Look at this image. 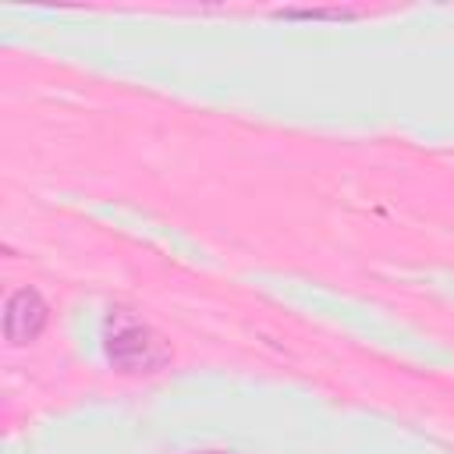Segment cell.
Listing matches in <instances>:
<instances>
[{"label":"cell","instance_id":"cell-2","mask_svg":"<svg viewBox=\"0 0 454 454\" xmlns=\"http://www.w3.org/2000/svg\"><path fill=\"white\" fill-rule=\"evenodd\" d=\"M50 319V305L35 287H18L4 305V337L14 348L32 344Z\"/></svg>","mask_w":454,"mask_h":454},{"label":"cell","instance_id":"cell-3","mask_svg":"<svg viewBox=\"0 0 454 454\" xmlns=\"http://www.w3.org/2000/svg\"><path fill=\"white\" fill-rule=\"evenodd\" d=\"M273 14L287 18V21H351V18H358L355 7H284Z\"/></svg>","mask_w":454,"mask_h":454},{"label":"cell","instance_id":"cell-4","mask_svg":"<svg viewBox=\"0 0 454 454\" xmlns=\"http://www.w3.org/2000/svg\"><path fill=\"white\" fill-rule=\"evenodd\" d=\"M199 454H227V450H199Z\"/></svg>","mask_w":454,"mask_h":454},{"label":"cell","instance_id":"cell-1","mask_svg":"<svg viewBox=\"0 0 454 454\" xmlns=\"http://www.w3.org/2000/svg\"><path fill=\"white\" fill-rule=\"evenodd\" d=\"M106 358L121 372H156L167 365V348L163 340L128 309H110L106 319Z\"/></svg>","mask_w":454,"mask_h":454}]
</instances>
